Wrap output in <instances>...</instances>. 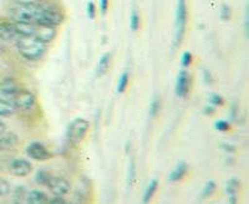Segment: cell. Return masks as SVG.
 <instances>
[{"label":"cell","mask_w":249,"mask_h":204,"mask_svg":"<svg viewBox=\"0 0 249 204\" xmlns=\"http://www.w3.org/2000/svg\"><path fill=\"white\" fill-rule=\"evenodd\" d=\"M17 45L19 54L26 60H39L45 55L46 44L40 41L35 36H19L17 39Z\"/></svg>","instance_id":"cell-1"},{"label":"cell","mask_w":249,"mask_h":204,"mask_svg":"<svg viewBox=\"0 0 249 204\" xmlns=\"http://www.w3.org/2000/svg\"><path fill=\"white\" fill-rule=\"evenodd\" d=\"M39 4L35 3H17L10 8L9 14L15 21H25V23H35Z\"/></svg>","instance_id":"cell-2"},{"label":"cell","mask_w":249,"mask_h":204,"mask_svg":"<svg viewBox=\"0 0 249 204\" xmlns=\"http://www.w3.org/2000/svg\"><path fill=\"white\" fill-rule=\"evenodd\" d=\"M64 23V14L59 9L51 5L39 4L37 14L35 17V24H46V25L59 26Z\"/></svg>","instance_id":"cell-3"},{"label":"cell","mask_w":249,"mask_h":204,"mask_svg":"<svg viewBox=\"0 0 249 204\" xmlns=\"http://www.w3.org/2000/svg\"><path fill=\"white\" fill-rule=\"evenodd\" d=\"M187 1L186 0H177V9H176L175 20V46L181 45L186 33L187 25Z\"/></svg>","instance_id":"cell-4"},{"label":"cell","mask_w":249,"mask_h":204,"mask_svg":"<svg viewBox=\"0 0 249 204\" xmlns=\"http://www.w3.org/2000/svg\"><path fill=\"white\" fill-rule=\"evenodd\" d=\"M89 128H90V122L82 117H77L69 125L68 131H66V138L72 145H79L88 135Z\"/></svg>","instance_id":"cell-5"},{"label":"cell","mask_w":249,"mask_h":204,"mask_svg":"<svg viewBox=\"0 0 249 204\" xmlns=\"http://www.w3.org/2000/svg\"><path fill=\"white\" fill-rule=\"evenodd\" d=\"M45 187H48L54 196H60V197L66 196L71 189V185L68 179L62 178V177H54V176L50 177V179L48 181Z\"/></svg>","instance_id":"cell-6"},{"label":"cell","mask_w":249,"mask_h":204,"mask_svg":"<svg viewBox=\"0 0 249 204\" xmlns=\"http://www.w3.org/2000/svg\"><path fill=\"white\" fill-rule=\"evenodd\" d=\"M35 103H36V99H35L34 94L28 90H20L14 99L15 107H19L23 111L33 110Z\"/></svg>","instance_id":"cell-7"},{"label":"cell","mask_w":249,"mask_h":204,"mask_svg":"<svg viewBox=\"0 0 249 204\" xmlns=\"http://www.w3.org/2000/svg\"><path fill=\"white\" fill-rule=\"evenodd\" d=\"M26 154L35 161H48L53 158V154L46 150V147L39 142H33L26 148Z\"/></svg>","instance_id":"cell-8"},{"label":"cell","mask_w":249,"mask_h":204,"mask_svg":"<svg viewBox=\"0 0 249 204\" xmlns=\"http://www.w3.org/2000/svg\"><path fill=\"white\" fill-rule=\"evenodd\" d=\"M35 37L43 41V43L48 44L56 37L57 35V29L56 26L53 25H46V24H35Z\"/></svg>","instance_id":"cell-9"},{"label":"cell","mask_w":249,"mask_h":204,"mask_svg":"<svg viewBox=\"0 0 249 204\" xmlns=\"http://www.w3.org/2000/svg\"><path fill=\"white\" fill-rule=\"evenodd\" d=\"M9 170L13 176L17 177H26L29 176L33 170V165L30 162L23 158H18L9 165Z\"/></svg>","instance_id":"cell-10"},{"label":"cell","mask_w":249,"mask_h":204,"mask_svg":"<svg viewBox=\"0 0 249 204\" xmlns=\"http://www.w3.org/2000/svg\"><path fill=\"white\" fill-rule=\"evenodd\" d=\"M20 90H21L20 85L14 79H5L3 83L0 84V95L3 96L4 100H9V101L13 100L14 101L15 96Z\"/></svg>","instance_id":"cell-11"},{"label":"cell","mask_w":249,"mask_h":204,"mask_svg":"<svg viewBox=\"0 0 249 204\" xmlns=\"http://www.w3.org/2000/svg\"><path fill=\"white\" fill-rule=\"evenodd\" d=\"M191 86V76L186 70H181L176 80L175 92L178 97H186Z\"/></svg>","instance_id":"cell-12"},{"label":"cell","mask_w":249,"mask_h":204,"mask_svg":"<svg viewBox=\"0 0 249 204\" xmlns=\"http://www.w3.org/2000/svg\"><path fill=\"white\" fill-rule=\"evenodd\" d=\"M89 197H90V182L86 178H82L77 186L76 190H75L74 202L82 203V202L88 201Z\"/></svg>","instance_id":"cell-13"},{"label":"cell","mask_w":249,"mask_h":204,"mask_svg":"<svg viewBox=\"0 0 249 204\" xmlns=\"http://www.w3.org/2000/svg\"><path fill=\"white\" fill-rule=\"evenodd\" d=\"M19 145V137L15 134L0 135V152L13 150Z\"/></svg>","instance_id":"cell-14"},{"label":"cell","mask_w":249,"mask_h":204,"mask_svg":"<svg viewBox=\"0 0 249 204\" xmlns=\"http://www.w3.org/2000/svg\"><path fill=\"white\" fill-rule=\"evenodd\" d=\"M15 32L18 36H34L35 35V23H25V21H15Z\"/></svg>","instance_id":"cell-15"},{"label":"cell","mask_w":249,"mask_h":204,"mask_svg":"<svg viewBox=\"0 0 249 204\" xmlns=\"http://www.w3.org/2000/svg\"><path fill=\"white\" fill-rule=\"evenodd\" d=\"M17 35L14 24L6 23V21L0 23V40L1 41H12Z\"/></svg>","instance_id":"cell-16"},{"label":"cell","mask_w":249,"mask_h":204,"mask_svg":"<svg viewBox=\"0 0 249 204\" xmlns=\"http://www.w3.org/2000/svg\"><path fill=\"white\" fill-rule=\"evenodd\" d=\"M241 188V181L235 177L231 178L227 182V193L230 197V203H237L238 201V190Z\"/></svg>","instance_id":"cell-17"},{"label":"cell","mask_w":249,"mask_h":204,"mask_svg":"<svg viewBox=\"0 0 249 204\" xmlns=\"http://www.w3.org/2000/svg\"><path fill=\"white\" fill-rule=\"evenodd\" d=\"M49 197L46 196L45 193L41 190H31V192L26 193L25 202L30 204H44L49 203Z\"/></svg>","instance_id":"cell-18"},{"label":"cell","mask_w":249,"mask_h":204,"mask_svg":"<svg viewBox=\"0 0 249 204\" xmlns=\"http://www.w3.org/2000/svg\"><path fill=\"white\" fill-rule=\"evenodd\" d=\"M110 66H111V54L110 52H105V54L100 57V61L99 64H97L96 76L102 77L104 75L107 74V71L110 70Z\"/></svg>","instance_id":"cell-19"},{"label":"cell","mask_w":249,"mask_h":204,"mask_svg":"<svg viewBox=\"0 0 249 204\" xmlns=\"http://www.w3.org/2000/svg\"><path fill=\"white\" fill-rule=\"evenodd\" d=\"M187 170H188V166H187V163H184V162H179L178 165L176 166L175 170L171 172V174L168 176V179H170L171 182L179 181V179H182L184 176H186Z\"/></svg>","instance_id":"cell-20"},{"label":"cell","mask_w":249,"mask_h":204,"mask_svg":"<svg viewBox=\"0 0 249 204\" xmlns=\"http://www.w3.org/2000/svg\"><path fill=\"white\" fill-rule=\"evenodd\" d=\"M15 112V105L13 101L0 99V117L10 116Z\"/></svg>","instance_id":"cell-21"},{"label":"cell","mask_w":249,"mask_h":204,"mask_svg":"<svg viewBox=\"0 0 249 204\" xmlns=\"http://www.w3.org/2000/svg\"><path fill=\"white\" fill-rule=\"evenodd\" d=\"M157 187H159V181H157L156 178L151 179L150 183H148V186L146 187V189H144L143 198H142L143 203H148V202L152 199V197L155 196L156 190H157Z\"/></svg>","instance_id":"cell-22"},{"label":"cell","mask_w":249,"mask_h":204,"mask_svg":"<svg viewBox=\"0 0 249 204\" xmlns=\"http://www.w3.org/2000/svg\"><path fill=\"white\" fill-rule=\"evenodd\" d=\"M135 181H136V163H135V159L131 158L130 166H128V174H127V186L128 187H132L135 185Z\"/></svg>","instance_id":"cell-23"},{"label":"cell","mask_w":249,"mask_h":204,"mask_svg":"<svg viewBox=\"0 0 249 204\" xmlns=\"http://www.w3.org/2000/svg\"><path fill=\"white\" fill-rule=\"evenodd\" d=\"M130 25L132 32H137L141 26V17H140V13L137 12V9H133L130 17Z\"/></svg>","instance_id":"cell-24"},{"label":"cell","mask_w":249,"mask_h":204,"mask_svg":"<svg viewBox=\"0 0 249 204\" xmlns=\"http://www.w3.org/2000/svg\"><path fill=\"white\" fill-rule=\"evenodd\" d=\"M128 81H130V75H128L127 71H124V72H122L121 76H120L119 85H117V92L119 94H124V91H126V88L128 86Z\"/></svg>","instance_id":"cell-25"},{"label":"cell","mask_w":249,"mask_h":204,"mask_svg":"<svg viewBox=\"0 0 249 204\" xmlns=\"http://www.w3.org/2000/svg\"><path fill=\"white\" fill-rule=\"evenodd\" d=\"M160 110H161V99H160L159 95H155L151 101V106H150V116L151 117H156L159 115Z\"/></svg>","instance_id":"cell-26"},{"label":"cell","mask_w":249,"mask_h":204,"mask_svg":"<svg viewBox=\"0 0 249 204\" xmlns=\"http://www.w3.org/2000/svg\"><path fill=\"white\" fill-rule=\"evenodd\" d=\"M215 189H217V185H215L213 181H208L206 183L203 188V192H202V197L203 198H208V197H212L214 194Z\"/></svg>","instance_id":"cell-27"},{"label":"cell","mask_w":249,"mask_h":204,"mask_svg":"<svg viewBox=\"0 0 249 204\" xmlns=\"http://www.w3.org/2000/svg\"><path fill=\"white\" fill-rule=\"evenodd\" d=\"M51 174L49 172H46V170H39V172L36 173V177H35V181H36L37 185L40 186H46V183H48V181L50 179Z\"/></svg>","instance_id":"cell-28"},{"label":"cell","mask_w":249,"mask_h":204,"mask_svg":"<svg viewBox=\"0 0 249 204\" xmlns=\"http://www.w3.org/2000/svg\"><path fill=\"white\" fill-rule=\"evenodd\" d=\"M25 197H26V190L23 186H19L17 187L14 192V202L15 203H23L25 201Z\"/></svg>","instance_id":"cell-29"},{"label":"cell","mask_w":249,"mask_h":204,"mask_svg":"<svg viewBox=\"0 0 249 204\" xmlns=\"http://www.w3.org/2000/svg\"><path fill=\"white\" fill-rule=\"evenodd\" d=\"M219 15H221V19L224 20V21H228L232 17V10H231V6L227 5V4H223L221 6V10H219Z\"/></svg>","instance_id":"cell-30"},{"label":"cell","mask_w":249,"mask_h":204,"mask_svg":"<svg viewBox=\"0 0 249 204\" xmlns=\"http://www.w3.org/2000/svg\"><path fill=\"white\" fill-rule=\"evenodd\" d=\"M193 63V55L190 51H184L181 57V64L183 68H190Z\"/></svg>","instance_id":"cell-31"},{"label":"cell","mask_w":249,"mask_h":204,"mask_svg":"<svg viewBox=\"0 0 249 204\" xmlns=\"http://www.w3.org/2000/svg\"><path fill=\"white\" fill-rule=\"evenodd\" d=\"M10 193V185L9 182L4 178H0V198L4 196H8Z\"/></svg>","instance_id":"cell-32"},{"label":"cell","mask_w":249,"mask_h":204,"mask_svg":"<svg viewBox=\"0 0 249 204\" xmlns=\"http://www.w3.org/2000/svg\"><path fill=\"white\" fill-rule=\"evenodd\" d=\"M214 127L215 130L221 131V132H227V131L231 130V125L224 119H217L214 123Z\"/></svg>","instance_id":"cell-33"},{"label":"cell","mask_w":249,"mask_h":204,"mask_svg":"<svg viewBox=\"0 0 249 204\" xmlns=\"http://www.w3.org/2000/svg\"><path fill=\"white\" fill-rule=\"evenodd\" d=\"M86 13H88V17H90V19H95V17H96V6H95V4H93L92 1H89L88 3Z\"/></svg>","instance_id":"cell-34"},{"label":"cell","mask_w":249,"mask_h":204,"mask_svg":"<svg viewBox=\"0 0 249 204\" xmlns=\"http://www.w3.org/2000/svg\"><path fill=\"white\" fill-rule=\"evenodd\" d=\"M210 101H211V103H212L213 106H223V103H224L223 97L219 96V95H217V94L211 95Z\"/></svg>","instance_id":"cell-35"},{"label":"cell","mask_w":249,"mask_h":204,"mask_svg":"<svg viewBox=\"0 0 249 204\" xmlns=\"http://www.w3.org/2000/svg\"><path fill=\"white\" fill-rule=\"evenodd\" d=\"M108 5H110V1H108V0H100V10H101V13L104 15L107 13Z\"/></svg>","instance_id":"cell-36"},{"label":"cell","mask_w":249,"mask_h":204,"mask_svg":"<svg viewBox=\"0 0 249 204\" xmlns=\"http://www.w3.org/2000/svg\"><path fill=\"white\" fill-rule=\"evenodd\" d=\"M49 203H61V204H65L66 201L64 198H62V197L55 196L54 198L49 199Z\"/></svg>","instance_id":"cell-37"},{"label":"cell","mask_w":249,"mask_h":204,"mask_svg":"<svg viewBox=\"0 0 249 204\" xmlns=\"http://www.w3.org/2000/svg\"><path fill=\"white\" fill-rule=\"evenodd\" d=\"M204 114H206L207 116H212V115L215 114V107L213 105L207 106V107L204 108Z\"/></svg>","instance_id":"cell-38"},{"label":"cell","mask_w":249,"mask_h":204,"mask_svg":"<svg viewBox=\"0 0 249 204\" xmlns=\"http://www.w3.org/2000/svg\"><path fill=\"white\" fill-rule=\"evenodd\" d=\"M222 148H223V150H226V151H228V152H234V151H235L234 146L228 145V143H223V145H222Z\"/></svg>","instance_id":"cell-39"},{"label":"cell","mask_w":249,"mask_h":204,"mask_svg":"<svg viewBox=\"0 0 249 204\" xmlns=\"http://www.w3.org/2000/svg\"><path fill=\"white\" fill-rule=\"evenodd\" d=\"M237 110H238L237 105H235V103H233L232 108H231V116H232L233 119H237Z\"/></svg>","instance_id":"cell-40"},{"label":"cell","mask_w":249,"mask_h":204,"mask_svg":"<svg viewBox=\"0 0 249 204\" xmlns=\"http://www.w3.org/2000/svg\"><path fill=\"white\" fill-rule=\"evenodd\" d=\"M203 74H204V80H206V83L207 84L212 83V79H211V74H210V72H208V71H207V70H204Z\"/></svg>","instance_id":"cell-41"},{"label":"cell","mask_w":249,"mask_h":204,"mask_svg":"<svg viewBox=\"0 0 249 204\" xmlns=\"http://www.w3.org/2000/svg\"><path fill=\"white\" fill-rule=\"evenodd\" d=\"M244 29H246V35H248V10H246V17H244Z\"/></svg>","instance_id":"cell-42"},{"label":"cell","mask_w":249,"mask_h":204,"mask_svg":"<svg viewBox=\"0 0 249 204\" xmlns=\"http://www.w3.org/2000/svg\"><path fill=\"white\" fill-rule=\"evenodd\" d=\"M5 131H6V125L1 121V119H0V135L5 134Z\"/></svg>","instance_id":"cell-43"},{"label":"cell","mask_w":249,"mask_h":204,"mask_svg":"<svg viewBox=\"0 0 249 204\" xmlns=\"http://www.w3.org/2000/svg\"><path fill=\"white\" fill-rule=\"evenodd\" d=\"M5 51H6L5 46L3 45V43H1V40H0V56H3V55L5 54Z\"/></svg>","instance_id":"cell-44"},{"label":"cell","mask_w":249,"mask_h":204,"mask_svg":"<svg viewBox=\"0 0 249 204\" xmlns=\"http://www.w3.org/2000/svg\"><path fill=\"white\" fill-rule=\"evenodd\" d=\"M17 3H35L36 0H15Z\"/></svg>","instance_id":"cell-45"}]
</instances>
